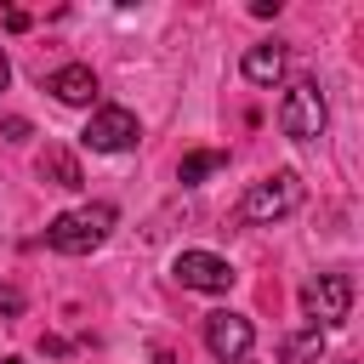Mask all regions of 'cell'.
<instances>
[{"label":"cell","instance_id":"cell-12","mask_svg":"<svg viewBox=\"0 0 364 364\" xmlns=\"http://www.w3.org/2000/svg\"><path fill=\"white\" fill-rule=\"evenodd\" d=\"M228 165V154H216V148H199V154H182V165H176V182H205L210 171H222Z\"/></svg>","mask_w":364,"mask_h":364},{"label":"cell","instance_id":"cell-5","mask_svg":"<svg viewBox=\"0 0 364 364\" xmlns=\"http://www.w3.org/2000/svg\"><path fill=\"white\" fill-rule=\"evenodd\" d=\"M136 136H142V125H136L131 108H97L91 125L80 131V142L91 154H125V148H136Z\"/></svg>","mask_w":364,"mask_h":364},{"label":"cell","instance_id":"cell-7","mask_svg":"<svg viewBox=\"0 0 364 364\" xmlns=\"http://www.w3.org/2000/svg\"><path fill=\"white\" fill-rule=\"evenodd\" d=\"M250 341H256V330H250L245 313H210V318H205V347H210V358H222V364H245Z\"/></svg>","mask_w":364,"mask_h":364},{"label":"cell","instance_id":"cell-2","mask_svg":"<svg viewBox=\"0 0 364 364\" xmlns=\"http://www.w3.org/2000/svg\"><path fill=\"white\" fill-rule=\"evenodd\" d=\"M301 205V182H296V171H273V176H262L245 199H239V222H250V228H267V222H279V216H290Z\"/></svg>","mask_w":364,"mask_h":364},{"label":"cell","instance_id":"cell-10","mask_svg":"<svg viewBox=\"0 0 364 364\" xmlns=\"http://www.w3.org/2000/svg\"><path fill=\"white\" fill-rule=\"evenodd\" d=\"M279 358H284V364H318V358H324V330H318V324L290 330V336L279 341Z\"/></svg>","mask_w":364,"mask_h":364},{"label":"cell","instance_id":"cell-3","mask_svg":"<svg viewBox=\"0 0 364 364\" xmlns=\"http://www.w3.org/2000/svg\"><path fill=\"white\" fill-rule=\"evenodd\" d=\"M279 131H284L290 142H313V136L324 131V91H318V80H296V85L284 91V102H279Z\"/></svg>","mask_w":364,"mask_h":364},{"label":"cell","instance_id":"cell-4","mask_svg":"<svg viewBox=\"0 0 364 364\" xmlns=\"http://www.w3.org/2000/svg\"><path fill=\"white\" fill-rule=\"evenodd\" d=\"M301 307H307V318L324 330V324H347V313H353V279L347 273H318V279H307L301 284Z\"/></svg>","mask_w":364,"mask_h":364},{"label":"cell","instance_id":"cell-13","mask_svg":"<svg viewBox=\"0 0 364 364\" xmlns=\"http://www.w3.org/2000/svg\"><path fill=\"white\" fill-rule=\"evenodd\" d=\"M0 136H6V142H23V136H28V119H6Z\"/></svg>","mask_w":364,"mask_h":364},{"label":"cell","instance_id":"cell-8","mask_svg":"<svg viewBox=\"0 0 364 364\" xmlns=\"http://www.w3.org/2000/svg\"><path fill=\"white\" fill-rule=\"evenodd\" d=\"M46 91H51L57 102H68V108H85V102L97 97V74H91L85 63H63V68L46 80Z\"/></svg>","mask_w":364,"mask_h":364},{"label":"cell","instance_id":"cell-1","mask_svg":"<svg viewBox=\"0 0 364 364\" xmlns=\"http://www.w3.org/2000/svg\"><path fill=\"white\" fill-rule=\"evenodd\" d=\"M114 222H119V210L114 205H80V210H63L51 228H46V245L51 250H63V256H91L108 233H114Z\"/></svg>","mask_w":364,"mask_h":364},{"label":"cell","instance_id":"cell-15","mask_svg":"<svg viewBox=\"0 0 364 364\" xmlns=\"http://www.w3.org/2000/svg\"><path fill=\"white\" fill-rule=\"evenodd\" d=\"M0 364H28V358H0Z\"/></svg>","mask_w":364,"mask_h":364},{"label":"cell","instance_id":"cell-9","mask_svg":"<svg viewBox=\"0 0 364 364\" xmlns=\"http://www.w3.org/2000/svg\"><path fill=\"white\" fill-rule=\"evenodd\" d=\"M279 74H284V46L279 40H262V46L245 51V80L250 85H273Z\"/></svg>","mask_w":364,"mask_h":364},{"label":"cell","instance_id":"cell-11","mask_svg":"<svg viewBox=\"0 0 364 364\" xmlns=\"http://www.w3.org/2000/svg\"><path fill=\"white\" fill-rule=\"evenodd\" d=\"M40 176H46L51 188H80V182H85L68 148H46V154H40Z\"/></svg>","mask_w":364,"mask_h":364},{"label":"cell","instance_id":"cell-6","mask_svg":"<svg viewBox=\"0 0 364 364\" xmlns=\"http://www.w3.org/2000/svg\"><path fill=\"white\" fill-rule=\"evenodd\" d=\"M171 273H176L182 290H205V296H222V290H233V279H239V273H233L222 256H210V250H182Z\"/></svg>","mask_w":364,"mask_h":364},{"label":"cell","instance_id":"cell-14","mask_svg":"<svg viewBox=\"0 0 364 364\" xmlns=\"http://www.w3.org/2000/svg\"><path fill=\"white\" fill-rule=\"evenodd\" d=\"M11 85V63H6V51H0V91Z\"/></svg>","mask_w":364,"mask_h":364}]
</instances>
